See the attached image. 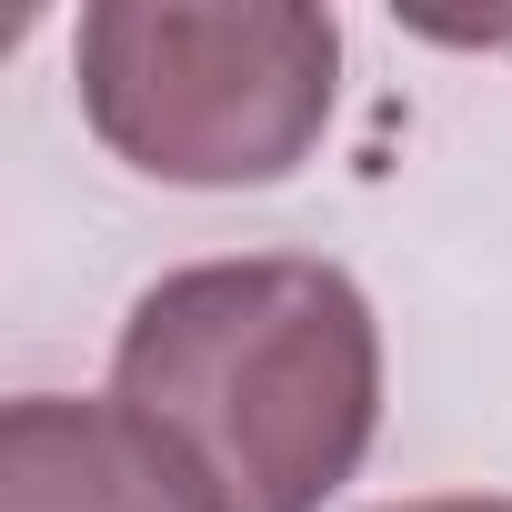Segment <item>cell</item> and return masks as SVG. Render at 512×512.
<instances>
[{
	"label": "cell",
	"mask_w": 512,
	"mask_h": 512,
	"mask_svg": "<svg viewBox=\"0 0 512 512\" xmlns=\"http://www.w3.org/2000/svg\"><path fill=\"white\" fill-rule=\"evenodd\" d=\"M111 402L201 462L231 512H322L382 422V332L352 272L302 251L151 282L111 352Z\"/></svg>",
	"instance_id": "1"
},
{
	"label": "cell",
	"mask_w": 512,
	"mask_h": 512,
	"mask_svg": "<svg viewBox=\"0 0 512 512\" xmlns=\"http://www.w3.org/2000/svg\"><path fill=\"white\" fill-rule=\"evenodd\" d=\"M91 131L181 191L292 181L332 121L342 31L292 0H101L71 41Z\"/></svg>",
	"instance_id": "2"
},
{
	"label": "cell",
	"mask_w": 512,
	"mask_h": 512,
	"mask_svg": "<svg viewBox=\"0 0 512 512\" xmlns=\"http://www.w3.org/2000/svg\"><path fill=\"white\" fill-rule=\"evenodd\" d=\"M382 512H512L502 492H422V502H382Z\"/></svg>",
	"instance_id": "4"
},
{
	"label": "cell",
	"mask_w": 512,
	"mask_h": 512,
	"mask_svg": "<svg viewBox=\"0 0 512 512\" xmlns=\"http://www.w3.org/2000/svg\"><path fill=\"white\" fill-rule=\"evenodd\" d=\"M0 512H231V502L141 412L31 392L0 422Z\"/></svg>",
	"instance_id": "3"
}]
</instances>
